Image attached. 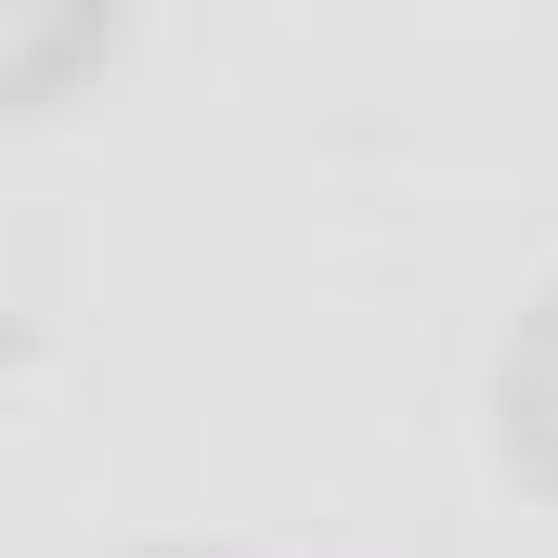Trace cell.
I'll list each match as a JSON object with an SVG mask.
<instances>
[{"label": "cell", "instance_id": "obj_1", "mask_svg": "<svg viewBox=\"0 0 558 558\" xmlns=\"http://www.w3.org/2000/svg\"><path fill=\"white\" fill-rule=\"evenodd\" d=\"M494 441H507V468L558 507V274L533 286V312L494 351Z\"/></svg>", "mask_w": 558, "mask_h": 558}, {"label": "cell", "instance_id": "obj_2", "mask_svg": "<svg viewBox=\"0 0 558 558\" xmlns=\"http://www.w3.org/2000/svg\"><path fill=\"white\" fill-rule=\"evenodd\" d=\"M143 558H221V546H143Z\"/></svg>", "mask_w": 558, "mask_h": 558}]
</instances>
